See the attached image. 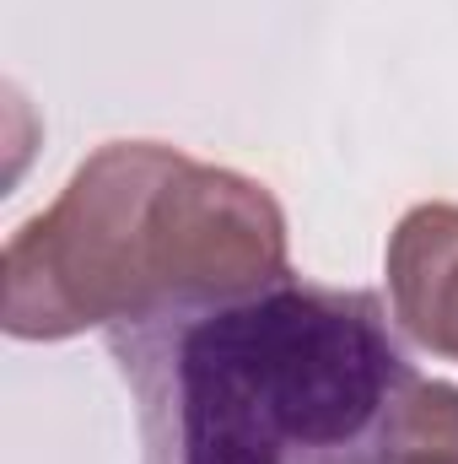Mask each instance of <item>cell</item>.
Returning a JSON list of instances; mask_svg holds the SVG:
<instances>
[{
	"label": "cell",
	"instance_id": "cell-1",
	"mask_svg": "<svg viewBox=\"0 0 458 464\" xmlns=\"http://www.w3.org/2000/svg\"><path fill=\"white\" fill-rule=\"evenodd\" d=\"M140 464H383L421 378L372 292L286 276L109 330Z\"/></svg>",
	"mask_w": 458,
	"mask_h": 464
},
{
	"label": "cell",
	"instance_id": "cell-4",
	"mask_svg": "<svg viewBox=\"0 0 458 464\" xmlns=\"http://www.w3.org/2000/svg\"><path fill=\"white\" fill-rule=\"evenodd\" d=\"M383 464H458V389L443 378H415Z\"/></svg>",
	"mask_w": 458,
	"mask_h": 464
},
{
	"label": "cell",
	"instance_id": "cell-3",
	"mask_svg": "<svg viewBox=\"0 0 458 464\" xmlns=\"http://www.w3.org/2000/svg\"><path fill=\"white\" fill-rule=\"evenodd\" d=\"M388 314L432 356L458 362V206L426 200L388 232Z\"/></svg>",
	"mask_w": 458,
	"mask_h": 464
},
{
	"label": "cell",
	"instance_id": "cell-2",
	"mask_svg": "<svg viewBox=\"0 0 458 464\" xmlns=\"http://www.w3.org/2000/svg\"><path fill=\"white\" fill-rule=\"evenodd\" d=\"M286 276V211L259 179L162 140H109L5 237L0 324L11 341H71Z\"/></svg>",
	"mask_w": 458,
	"mask_h": 464
}]
</instances>
